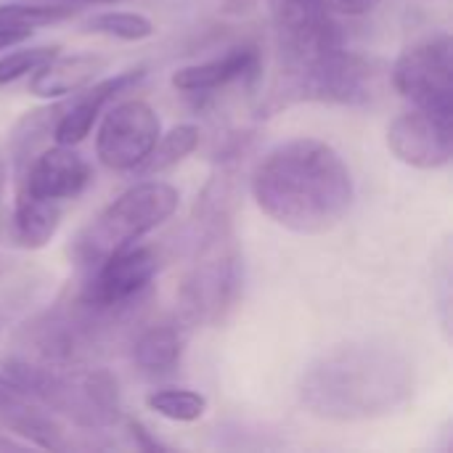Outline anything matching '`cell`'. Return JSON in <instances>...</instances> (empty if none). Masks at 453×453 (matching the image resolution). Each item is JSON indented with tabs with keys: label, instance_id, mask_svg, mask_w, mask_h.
<instances>
[{
	"label": "cell",
	"instance_id": "6da1fadb",
	"mask_svg": "<svg viewBox=\"0 0 453 453\" xmlns=\"http://www.w3.org/2000/svg\"><path fill=\"white\" fill-rule=\"evenodd\" d=\"M257 207L295 234L332 231L353 207V175L334 146L292 138L265 154L252 175Z\"/></svg>",
	"mask_w": 453,
	"mask_h": 453
},
{
	"label": "cell",
	"instance_id": "7a4b0ae2",
	"mask_svg": "<svg viewBox=\"0 0 453 453\" xmlns=\"http://www.w3.org/2000/svg\"><path fill=\"white\" fill-rule=\"evenodd\" d=\"M414 366L385 342H348L319 356L303 374V406L326 422H369L411 401Z\"/></svg>",
	"mask_w": 453,
	"mask_h": 453
},
{
	"label": "cell",
	"instance_id": "3957f363",
	"mask_svg": "<svg viewBox=\"0 0 453 453\" xmlns=\"http://www.w3.org/2000/svg\"><path fill=\"white\" fill-rule=\"evenodd\" d=\"M5 377L56 417L82 430H109L122 419L119 385L106 369L50 366L32 358H13L5 364Z\"/></svg>",
	"mask_w": 453,
	"mask_h": 453
},
{
	"label": "cell",
	"instance_id": "277c9868",
	"mask_svg": "<svg viewBox=\"0 0 453 453\" xmlns=\"http://www.w3.org/2000/svg\"><path fill=\"white\" fill-rule=\"evenodd\" d=\"M380 61L356 50L332 48L311 61L281 66L265 101L263 114H273L292 104H337V106H369L382 96Z\"/></svg>",
	"mask_w": 453,
	"mask_h": 453
},
{
	"label": "cell",
	"instance_id": "5b68a950",
	"mask_svg": "<svg viewBox=\"0 0 453 453\" xmlns=\"http://www.w3.org/2000/svg\"><path fill=\"white\" fill-rule=\"evenodd\" d=\"M196 257L180 287V313L191 326H218L242 295V255L231 215L196 223Z\"/></svg>",
	"mask_w": 453,
	"mask_h": 453
},
{
	"label": "cell",
	"instance_id": "8992f818",
	"mask_svg": "<svg viewBox=\"0 0 453 453\" xmlns=\"http://www.w3.org/2000/svg\"><path fill=\"white\" fill-rule=\"evenodd\" d=\"M133 316L135 308L98 311L74 297L27 321L19 332V342L29 350L32 361L50 366H82Z\"/></svg>",
	"mask_w": 453,
	"mask_h": 453
},
{
	"label": "cell",
	"instance_id": "52a82bcc",
	"mask_svg": "<svg viewBox=\"0 0 453 453\" xmlns=\"http://www.w3.org/2000/svg\"><path fill=\"white\" fill-rule=\"evenodd\" d=\"M178 188L165 180H141L104 207L74 239V257L93 268L101 260L133 247L159 228L178 210Z\"/></svg>",
	"mask_w": 453,
	"mask_h": 453
},
{
	"label": "cell",
	"instance_id": "ba28073f",
	"mask_svg": "<svg viewBox=\"0 0 453 453\" xmlns=\"http://www.w3.org/2000/svg\"><path fill=\"white\" fill-rule=\"evenodd\" d=\"M393 85L414 109L453 125L451 35L441 32L406 48L393 66Z\"/></svg>",
	"mask_w": 453,
	"mask_h": 453
},
{
	"label": "cell",
	"instance_id": "9c48e42d",
	"mask_svg": "<svg viewBox=\"0 0 453 453\" xmlns=\"http://www.w3.org/2000/svg\"><path fill=\"white\" fill-rule=\"evenodd\" d=\"M162 135L159 114L141 98L114 104L96 133V157L114 173H133Z\"/></svg>",
	"mask_w": 453,
	"mask_h": 453
},
{
	"label": "cell",
	"instance_id": "30bf717a",
	"mask_svg": "<svg viewBox=\"0 0 453 453\" xmlns=\"http://www.w3.org/2000/svg\"><path fill=\"white\" fill-rule=\"evenodd\" d=\"M159 271V257L151 247H127L98 265H93L90 279L77 292L90 308L98 311H127L143 303L154 276Z\"/></svg>",
	"mask_w": 453,
	"mask_h": 453
},
{
	"label": "cell",
	"instance_id": "8fae6325",
	"mask_svg": "<svg viewBox=\"0 0 453 453\" xmlns=\"http://www.w3.org/2000/svg\"><path fill=\"white\" fill-rule=\"evenodd\" d=\"M388 146L409 167L438 170L451 162L453 125L422 109H411L390 122Z\"/></svg>",
	"mask_w": 453,
	"mask_h": 453
},
{
	"label": "cell",
	"instance_id": "7c38bea8",
	"mask_svg": "<svg viewBox=\"0 0 453 453\" xmlns=\"http://www.w3.org/2000/svg\"><path fill=\"white\" fill-rule=\"evenodd\" d=\"M90 180L93 170L85 162V157H80L72 146L56 143L29 159L27 170L19 178V188L40 199L64 202L80 196Z\"/></svg>",
	"mask_w": 453,
	"mask_h": 453
},
{
	"label": "cell",
	"instance_id": "4fadbf2b",
	"mask_svg": "<svg viewBox=\"0 0 453 453\" xmlns=\"http://www.w3.org/2000/svg\"><path fill=\"white\" fill-rule=\"evenodd\" d=\"M0 427L45 451L69 449L66 430L56 414L8 377H0Z\"/></svg>",
	"mask_w": 453,
	"mask_h": 453
},
{
	"label": "cell",
	"instance_id": "5bb4252c",
	"mask_svg": "<svg viewBox=\"0 0 453 453\" xmlns=\"http://www.w3.org/2000/svg\"><path fill=\"white\" fill-rule=\"evenodd\" d=\"M146 77V69H127L119 72L114 77H106L101 82H90L82 90H77L72 104H64L56 125H53V141L61 146H77L82 143L93 125L98 122V117L104 114L106 104H111L119 93H127L130 88H135L141 80Z\"/></svg>",
	"mask_w": 453,
	"mask_h": 453
},
{
	"label": "cell",
	"instance_id": "9a60e30c",
	"mask_svg": "<svg viewBox=\"0 0 453 453\" xmlns=\"http://www.w3.org/2000/svg\"><path fill=\"white\" fill-rule=\"evenodd\" d=\"M260 72V50L255 45H236L218 58L183 66L173 74V85L183 93H212L236 80H255Z\"/></svg>",
	"mask_w": 453,
	"mask_h": 453
},
{
	"label": "cell",
	"instance_id": "2e32d148",
	"mask_svg": "<svg viewBox=\"0 0 453 453\" xmlns=\"http://www.w3.org/2000/svg\"><path fill=\"white\" fill-rule=\"evenodd\" d=\"M104 66H106V58L93 56V53H74V56L56 53L50 61H45L40 69L32 72L29 93L40 98L72 96L82 90L85 85H90L98 77V72H104Z\"/></svg>",
	"mask_w": 453,
	"mask_h": 453
},
{
	"label": "cell",
	"instance_id": "e0dca14e",
	"mask_svg": "<svg viewBox=\"0 0 453 453\" xmlns=\"http://www.w3.org/2000/svg\"><path fill=\"white\" fill-rule=\"evenodd\" d=\"M61 226V207L58 202L40 199L24 188L16 191L11 234L13 242L24 250H42Z\"/></svg>",
	"mask_w": 453,
	"mask_h": 453
},
{
	"label": "cell",
	"instance_id": "ac0fdd59",
	"mask_svg": "<svg viewBox=\"0 0 453 453\" xmlns=\"http://www.w3.org/2000/svg\"><path fill=\"white\" fill-rule=\"evenodd\" d=\"M183 329L178 324H157L138 334L133 342V361L143 374L165 377L173 374L183 358Z\"/></svg>",
	"mask_w": 453,
	"mask_h": 453
},
{
	"label": "cell",
	"instance_id": "d6986e66",
	"mask_svg": "<svg viewBox=\"0 0 453 453\" xmlns=\"http://www.w3.org/2000/svg\"><path fill=\"white\" fill-rule=\"evenodd\" d=\"M196 146H199V127L196 125H178V127H173L157 138L149 157L133 173H138L143 178H154V175L180 165L188 154H194Z\"/></svg>",
	"mask_w": 453,
	"mask_h": 453
},
{
	"label": "cell",
	"instance_id": "ffe728a7",
	"mask_svg": "<svg viewBox=\"0 0 453 453\" xmlns=\"http://www.w3.org/2000/svg\"><path fill=\"white\" fill-rule=\"evenodd\" d=\"M64 104H56V106H48V109H37V111H27L13 133H11V154H13V165H16V175L21 178V173L27 170L29 159L35 157V149L37 143L45 138V135H53V125L61 114Z\"/></svg>",
	"mask_w": 453,
	"mask_h": 453
},
{
	"label": "cell",
	"instance_id": "44dd1931",
	"mask_svg": "<svg viewBox=\"0 0 453 453\" xmlns=\"http://www.w3.org/2000/svg\"><path fill=\"white\" fill-rule=\"evenodd\" d=\"M77 8L72 3H40V0H19L0 3V29H37L74 16Z\"/></svg>",
	"mask_w": 453,
	"mask_h": 453
},
{
	"label": "cell",
	"instance_id": "7402d4cb",
	"mask_svg": "<svg viewBox=\"0 0 453 453\" xmlns=\"http://www.w3.org/2000/svg\"><path fill=\"white\" fill-rule=\"evenodd\" d=\"M82 29L90 35H104L125 42H141L154 35V21L135 11H104L90 16L82 24Z\"/></svg>",
	"mask_w": 453,
	"mask_h": 453
},
{
	"label": "cell",
	"instance_id": "603a6c76",
	"mask_svg": "<svg viewBox=\"0 0 453 453\" xmlns=\"http://www.w3.org/2000/svg\"><path fill=\"white\" fill-rule=\"evenodd\" d=\"M146 406L170 422H196L207 414V398L196 390L165 388L146 398Z\"/></svg>",
	"mask_w": 453,
	"mask_h": 453
},
{
	"label": "cell",
	"instance_id": "cb8c5ba5",
	"mask_svg": "<svg viewBox=\"0 0 453 453\" xmlns=\"http://www.w3.org/2000/svg\"><path fill=\"white\" fill-rule=\"evenodd\" d=\"M58 50H61L58 45H37V48H21V50L0 56V85L16 82V80L32 74L45 61H50Z\"/></svg>",
	"mask_w": 453,
	"mask_h": 453
},
{
	"label": "cell",
	"instance_id": "d4e9b609",
	"mask_svg": "<svg viewBox=\"0 0 453 453\" xmlns=\"http://www.w3.org/2000/svg\"><path fill=\"white\" fill-rule=\"evenodd\" d=\"M329 11H337V13H345V16H364V13H372L380 0H324Z\"/></svg>",
	"mask_w": 453,
	"mask_h": 453
},
{
	"label": "cell",
	"instance_id": "484cf974",
	"mask_svg": "<svg viewBox=\"0 0 453 453\" xmlns=\"http://www.w3.org/2000/svg\"><path fill=\"white\" fill-rule=\"evenodd\" d=\"M127 430H130V435H133V441H135V446L141 449V451H165L167 446H162L159 441H154L151 435H149V430L141 425V422H127Z\"/></svg>",
	"mask_w": 453,
	"mask_h": 453
},
{
	"label": "cell",
	"instance_id": "4316f807",
	"mask_svg": "<svg viewBox=\"0 0 453 453\" xmlns=\"http://www.w3.org/2000/svg\"><path fill=\"white\" fill-rule=\"evenodd\" d=\"M29 35H32V32H27V29H0V50H5V48H11V45H19V42L29 40Z\"/></svg>",
	"mask_w": 453,
	"mask_h": 453
},
{
	"label": "cell",
	"instance_id": "83f0119b",
	"mask_svg": "<svg viewBox=\"0 0 453 453\" xmlns=\"http://www.w3.org/2000/svg\"><path fill=\"white\" fill-rule=\"evenodd\" d=\"M5 186H8V165H5V159L0 157V202H3V196H5Z\"/></svg>",
	"mask_w": 453,
	"mask_h": 453
},
{
	"label": "cell",
	"instance_id": "f1b7e54d",
	"mask_svg": "<svg viewBox=\"0 0 453 453\" xmlns=\"http://www.w3.org/2000/svg\"><path fill=\"white\" fill-rule=\"evenodd\" d=\"M11 265H13L11 255L0 247V276H3V273H8V271H11Z\"/></svg>",
	"mask_w": 453,
	"mask_h": 453
},
{
	"label": "cell",
	"instance_id": "f546056e",
	"mask_svg": "<svg viewBox=\"0 0 453 453\" xmlns=\"http://www.w3.org/2000/svg\"><path fill=\"white\" fill-rule=\"evenodd\" d=\"M40 3H72V5H77V3H122V0H40Z\"/></svg>",
	"mask_w": 453,
	"mask_h": 453
}]
</instances>
